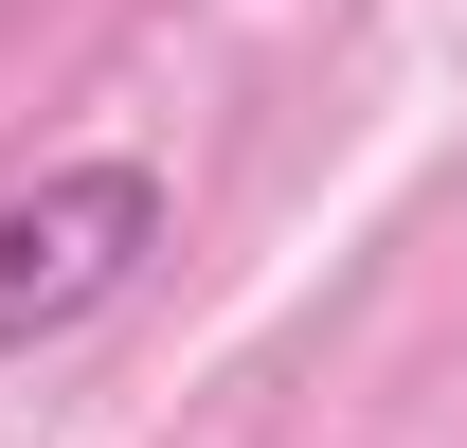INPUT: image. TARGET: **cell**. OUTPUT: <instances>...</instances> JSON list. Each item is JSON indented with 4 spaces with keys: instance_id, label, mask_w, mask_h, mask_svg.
I'll use <instances>...</instances> for the list:
<instances>
[{
    "instance_id": "6da1fadb",
    "label": "cell",
    "mask_w": 467,
    "mask_h": 448,
    "mask_svg": "<svg viewBox=\"0 0 467 448\" xmlns=\"http://www.w3.org/2000/svg\"><path fill=\"white\" fill-rule=\"evenodd\" d=\"M144 251H162V179L144 162H36L0 198V359L109 323L126 287H144Z\"/></svg>"
}]
</instances>
